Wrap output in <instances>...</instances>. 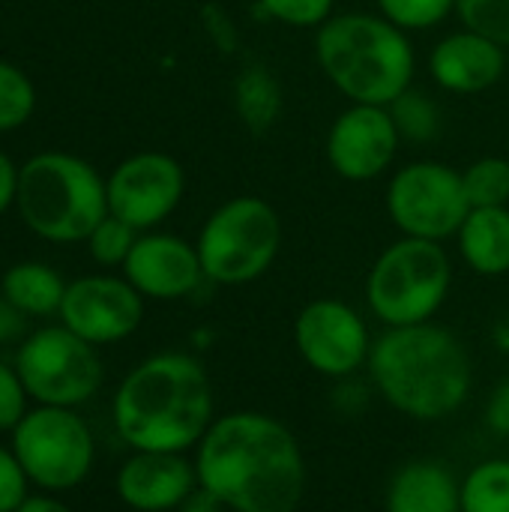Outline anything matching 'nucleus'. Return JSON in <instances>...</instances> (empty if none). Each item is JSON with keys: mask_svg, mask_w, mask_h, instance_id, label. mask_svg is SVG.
<instances>
[{"mask_svg": "<svg viewBox=\"0 0 509 512\" xmlns=\"http://www.w3.org/2000/svg\"><path fill=\"white\" fill-rule=\"evenodd\" d=\"M507 72V48L495 39L459 27L429 51V75L435 87L456 96H474L495 87Z\"/></svg>", "mask_w": 509, "mask_h": 512, "instance_id": "f3484780", "label": "nucleus"}, {"mask_svg": "<svg viewBox=\"0 0 509 512\" xmlns=\"http://www.w3.org/2000/svg\"><path fill=\"white\" fill-rule=\"evenodd\" d=\"M462 186L471 207H509V159H474L468 168H462Z\"/></svg>", "mask_w": 509, "mask_h": 512, "instance_id": "b1692460", "label": "nucleus"}, {"mask_svg": "<svg viewBox=\"0 0 509 512\" xmlns=\"http://www.w3.org/2000/svg\"><path fill=\"white\" fill-rule=\"evenodd\" d=\"M195 474L228 512H297L309 483L297 435L264 411L216 417L195 447Z\"/></svg>", "mask_w": 509, "mask_h": 512, "instance_id": "f257e3e1", "label": "nucleus"}, {"mask_svg": "<svg viewBox=\"0 0 509 512\" xmlns=\"http://www.w3.org/2000/svg\"><path fill=\"white\" fill-rule=\"evenodd\" d=\"M201 21H204V30L210 36V42L225 51V54H234L240 48V30H237V21L216 3H207L201 9Z\"/></svg>", "mask_w": 509, "mask_h": 512, "instance_id": "2f4dec72", "label": "nucleus"}, {"mask_svg": "<svg viewBox=\"0 0 509 512\" xmlns=\"http://www.w3.org/2000/svg\"><path fill=\"white\" fill-rule=\"evenodd\" d=\"M36 108L33 81L12 63L0 60V132H12L30 120Z\"/></svg>", "mask_w": 509, "mask_h": 512, "instance_id": "a878e982", "label": "nucleus"}, {"mask_svg": "<svg viewBox=\"0 0 509 512\" xmlns=\"http://www.w3.org/2000/svg\"><path fill=\"white\" fill-rule=\"evenodd\" d=\"M12 453L27 480L45 492H69L81 486L96 462V444L75 408L39 405L24 414L12 432Z\"/></svg>", "mask_w": 509, "mask_h": 512, "instance_id": "6e6552de", "label": "nucleus"}, {"mask_svg": "<svg viewBox=\"0 0 509 512\" xmlns=\"http://www.w3.org/2000/svg\"><path fill=\"white\" fill-rule=\"evenodd\" d=\"M177 512H228V510H225V507H222L210 492H207V489H201V486H198V489H195L183 504H180V510Z\"/></svg>", "mask_w": 509, "mask_h": 512, "instance_id": "c9c22d12", "label": "nucleus"}, {"mask_svg": "<svg viewBox=\"0 0 509 512\" xmlns=\"http://www.w3.org/2000/svg\"><path fill=\"white\" fill-rule=\"evenodd\" d=\"M60 324L90 345H114L129 339L144 321V297L126 276H81L66 285Z\"/></svg>", "mask_w": 509, "mask_h": 512, "instance_id": "4468645a", "label": "nucleus"}, {"mask_svg": "<svg viewBox=\"0 0 509 512\" xmlns=\"http://www.w3.org/2000/svg\"><path fill=\"white\" fill-rule=\"evenodd\" d=\"M27 474L12 447H0V512H15L27 498Z\"/></svg>", "mask_w": 509, "mask_h": 512, "instance_id": "7c9ffc66", "label": "nucleus"}, {"mask_svg": "<svg viewBox=\"0 0 509 512\" xmlns=\"http://www.w3.org/2000/svg\"><path fill=\"white\" fill-rule=\"evenodd\" d=\"M462 512H509V459H486L462 477Z\"/></svg>", "mask_w": 509, "mask_h": 512, "instance_id": "4be33fe9", "label": "nucleus"}, {"mask_svg": "<svg viewBox=\"0 0 509 512\" xmlns=\"http://www.w3.org/2000/svg\"><path fill=\"white\" fill-rule=\"evenodd\" d=\"M123 276L144 300H183L207 282L195 243L168 231L138 234Z\"/></svg>", "mask_w": 509, "mask_h": 512, "instance_id": "2eb2a0df", "label": "nucleus"}, {"mask_svg": "<svg viewBox=\"0 0 509 512\" xmlns=\"http://www.w3.org/2000/svg\"><path fill=\"white\" fill-rule=\"evenodd\" d=\"M387 512H462V480L438 459L402 465L384 498Z\"/></svg>", "mask_w": 509, "mask_h": 512, "instance_id": "a211bd4d", "label": "nucleus"}, {"mask_svg": "<svg viewBox=\"0 0 509 512\" xmlns=\"http://www.w3.org/2000/svg\"><path fill=\"white\" fill-rule=\"evenodd\" d=\"M138 234L141 231H135L129 222H123V219H117V216L108 213L90 231V237L84 243H87L90 258L96 264H102V267H123L126 258H129V252H132V246H135V240H138Z\"/></svg>", "mask_w": 509, "mask_h": 512, "instance_id": "bb28decb", "label": "nucleus"}, {"mask_svg": "<svg viewBox=\"0 0 509 512\" xmlns=\"http://www.w3.org/2000/svg\"><path fill=\"white\" fill-rule=\"evenodd\" d=\"M111 420L135 453H189L216 420V396L204 363L183 351L141 360L117 387Z\"/></svg>", "mask_w": 509, "mask_h": 512, "instance_id": "f03ea898", "label": "nucleus"}, {"mask_svg": "<svg viewBox=\"0 0 509 512\" xmlns=\"http://www.w3.org/2000/svg\"><path fill=\"white\" fill-rule=\"evenodd\" d=\"M15 192H18V168L6 153H0V216L15 204Z\"/></svg>", "mask_w": 509, "mask_h": 512, "instance_id": "f704fd0d", "label": "nucleus"}, {"mask_svg": "<svg viewBox=\"0 0 509 512\" xmlns=\"http://www.w3.org/2000/svg\"><path fill=\"white\" fill-rule=\"evenodd\" d=\"M378 12L405 33H423L456 15V0H375Z\"/></svg>", "mask_w": 509, "mask_h": 512, "instance_id": "393cba45", "label": "nucleus"}, {"mask_svg": "<svg viewBox=\"0 0 509 512\" xmlns=\"http://www.w3.org/2000/svg\"><path fill=\"white\" fill-rule=\"evenodd\" d=\"M399 147L402 135L387 105L348 102V108L333 117L324 138L330 171L348 183H372L384 177L393 168Z\"/></svg>", "mask_w": 509, "mask_h": 512, "instance_id": "ddd939ff", "label": "nucleus"}, {"mask_svg": "<svg viewBox=\"0 0 509 512\" xmlns=\"http://www.w3.org/2000/svg\"><path fill=\"white\" fill-rule=\"evenodd\" d=\"M117 498L135 512H177L198 489L195 462L186 453L135 450L117 471Z\"/></svg>", "mask_w": 509, "mask_h": 512, "instance_id": "dca6fc26", "label": "nucleus"}, {"mask_svg": "<svg viewBox=\"0 0 509 512\" xmlns=\"http://www.w3.org/2000/svg\"><path fill=\"white\" fill-rule=\"evenodd\" d=\"M390 114H393V123L402 135V144H432L438 135H441V108L438 102L426 93V90H417V87H408L393 105H387Z\"/></svg>", "mask_w": 509, "mask_h": 512, "instance_id": "5701e85b", "label": "nucleus"}, {"mask_svg": "<svg viewBox=\"0 0 509 512\" xmlns=\"http://www.w3.org/2000/svg\"><path fill=\"white\" fill-rule=\"evenodd\" d=\"M24 327H27V315L18 312V309L0 294V345L15 342V339L24 333Z\"/></svg>", "mask_w": 509, "mask_h": 512, "instance_id": "72a5a7b5", "label": "nucleus"}, {"mask_svg": "<svg viewBox=\"0 0 509 512\" xmlns=\"http://www.w3.org/2000/svg\"><path fill=\"white\" fill-rule=\"evenodd\" d=\"M486 426L501 435V438H509V378L501 381L492 396H489V405H486Z\"/></svg>", "mask_w": 509, "mask_h": 512, "instance_id": "473e14b6", "label": "nucleus"}, {"mask_svg": "<svg viewBox=\"0 0 509 512\" xmlns=\"http://www.w3.org/2000/svg\"><path fill=\"white\" fill-rule=\"evenodd\" d=\"M15 512H72L63 501H57L54 495H27L24 504Z\"/></svg>", "mask_w": 509, "mask_h": 512, "instance_id": "e433bc0d", "label": "nucleus"}, {"mask_svg": "<svg viewBox=\"0 0 509 512\" xmlns=\"http://www.w3.org/2000/svg\"><path fill=\"white\" fill-rule=\"evenodd\" d=\"M231 105L249 135H267L285 111V90L264 63H246L231 81Z\"/></svg>", "mask_w": 509, "mask_h": 512, "instance_id": "aec40b11", "label": "nucleus"}, {"mask_svg": "<svg viewBox=\"0 0 509 512\" xmlns=\"http://www.w3.org/2000/svg\"><path fill=\"white\" fill-rule=\"evenodd\" d=\"M495 345L509 354V321H501V324L495 327Z\"/></svg>", "mask_w": 509, "mask_h": 512, "instance_id": "4c0bfd02", "label": "nucleus"}, {"mask_svg": "<svg viewBox=\"0 0 509 512\" xmlns=\"http://www.w3.org/2000/svg\"><path fill=\"white\" fill-rule=\"evenodd\" d=\"M258 9L285 27L318 30L327 18L336 15V0H255Z\"/></svg>", "mask_w": 509, "mask_h": 512, "instance_id": "cd10ccee", "label": "nucleus"}, {"mask_svg": "<svg viewBox=\"0 0 509 512\" xmlns=\"http://www.w3.org/2000/svg\"><path fill=\"white\" fill-rule=\"evenodd\" d=\"M15 207L42 240L81 243L108 216V189L90 162L51 150L18 168Z\"/></svg>", "mask_w": 509, "mask_h": 512, "instance_id": "39448f33", "label": "nucleus"}, {"mask_svg": "<svg viewBox=\"0 0 509 512\" xmlns=\"http://www.w3.org/2000/svg\"><path fill=\"white\" fill-rule=\"evenodd\" d=\"M105 189L108 213L144 234L180 207L186 195V174L174 156L144 150L123 159L105 180Z\"/></svg>", "mask_w": 509, "mask_h": 512, "instance_id": "f8f14e48", "label": "nucleus"}, {"mask_svg": "<svg viewBox=\"0 0 509 512\" xmlns=\"http://www.w3.org/2000/svg\"><path fill=\"white\" fill-rule=\"evenodd\" d=\"M195 249L207 282L222 288L258 282L279 258L282 219L261 195H234L204 219Z\"/></svg>", "mask_w": 509, "mask_h": 512, "instance_id": "0eeeda50", "label": "nucleus"}, {"mask_svg": "<svg viewBox=\"0 0 509 512\" xmlns=\"http://www.w3.org/2000/svg\"><path fill=\"white\" fill-rule=\"evenodd\" d=\"M384 207L402 237L453 240L471 213L462 171L438 159H417L396 168L387 180Z\"/></svg>", "mask_w": 509, "mask_h": 512, "instance_id": "1a4fd4ad", "label": "nucleus"}, {"mask_svg": "<svg viewBox=\"0 0 509 512\" xmlns=\"http://www.w3.org/2000/svg\"><path fill=\"white\" fill-rule=\"evenodd\" d=\"M63 276L39 261H21L3 273L0 294L27 318H48L60 312L63 294H66Z\"/></svg>", "mask_w": 509, "mask_h": 512, "instance_id": "412c9836", "label": "nucleus"}, {"mask_svg": "<svg viewBox=\"0 0 509 512\" xmlns=\"http://www.w3.org/2000/svg\"><path fill=\"white\" fill-rule=\"evenodd\" d=\"M453 285V261L444 243L399 237L387 243L366 276V306L384 327L429 324Z\"/></svg>", "mask_w": 509, "mask_h": 512, "instance_id": "423d86ee", "label": "nucleus"}, {"mask_svg": "<svg viewBox=\"0 0 509 512\" xmlns=\"http://www.w3.org/2000/svg\"><path fill=\"white\" fill-rule=\"evenodd\" d=\"M315 63L357 105H393L417 75L411 33L381 12H336L315 30Z\"/></svg>", "mask_w": 509, "mask_h": 512, "instance_id": "20e7f679", "label": "nucleus"}, {"mask_svg": "<svg viewBox=\"0 0 509 512\" xmlns=\"http://www.w3.org/2000/svg\"><path fill=\"white\" fill-rule=\"evenodd\" d=\"M366 369L378 396L417 423L447 420L474 390V363L465 342L435 321L387 327L372 342Z\"/></svg>", "mask_w": 509, "mask_h": 512, "instance_id": "7ed1b4c3", "label": "nucleus"}, {"mask_svg": "<svg viewBox=\"0 0 509 512\" xmlns=\"http://www.w3.org/2000/svg\"><path fill=\"white\" fill-rule=\"evenodd\" d=\"M462 27L477 30L509 51V0H456Z\"/></svg>", "mask_w": 509, "mask_h": 512, "instance_id": "c85d7f7f", "label": "nucleus"}, {"mask_svg": "<svg viewBox=\"0 0 509 512\" xmlns=\"http://www.w3.org/2000/svg\"><path fill=\"white\" fill-rule=\"evenodd\" d=\"M459 255L477 276L498 279L509 273V207H471L459 234Z\"/></svg>", "mask_w": 509, "mask_h": 512, "instance_id": "6ab92c4d", "label": "nucleus"}, {"mask_svg": "<svg viewBox=\"0 0 509 512\" xmlns=\"http://www.w3.org/2000/svg\"><path fill=\"white\" fill-rule=\"evenodd\" d=\"M372 333L363 315L336 297L309 300L294 321V345L300 360L321 378L348 381L372 354Z\"/></svg>", "mask_w": 509, "mask_h": 512, "instance_id": "9b49d317", "label": "nucleus"}, {"mask_svg": "<svg viewBox=\"0 0 509 512\" xmlns=\"http://www.w3.org/2000/svg\"><path fill=\"white\" fill-rule=\"evenodd\" d=\"M27 390L15 366L0 360V432H15L27 414Z\"/></svg>", "mask_w": 509, "mask_h": 512, "instance_id": "c756f323", "label": "nucleus"}, {"mask_svg": "<svg viewBox=\"0 0 509 512\" xmlns=\"http://www.w3.org/2000/svg\"><path fill=\"white\" fill-rule=\"evenodd\" d=\"M15 372L21 375L27 396L51 408H78L90 402L105 378L96 345L63 324L30 333L18 345Z\"/></svg>", "mask_w": 509, "mask_h": 512, "instance_id": "9d476101", "label": "nucleus"}]
</instances>
